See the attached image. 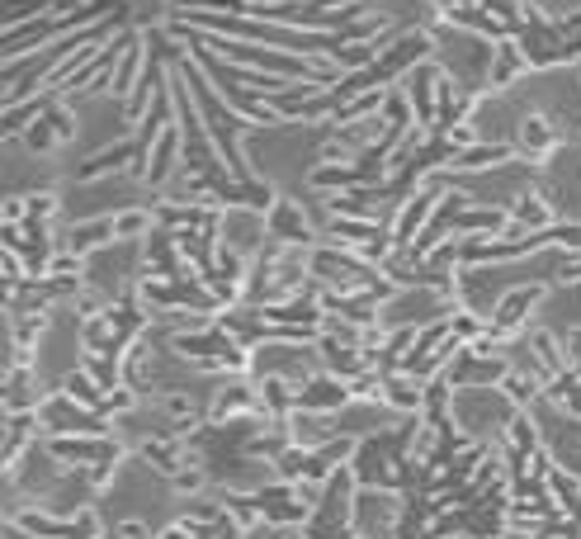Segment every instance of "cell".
Wrapping results in <instances>:
<instances>
[{
  "label": "cell",
  "instance_id": "obj_1",
  "mask_svg": "<svg viewBox=\"0 0 581 539\" xmlns=\"http://www.w3.org/2000/svg\"><path fill=\"white\" fill-rule=\"evenodd\" d=\"M270 232L279 242H312V232H308V223H302V213L294 209V204H274L270 209Z\"/></svg>",
  "mask_w": 581,
  "mask_h": 539
}]
</instances>
